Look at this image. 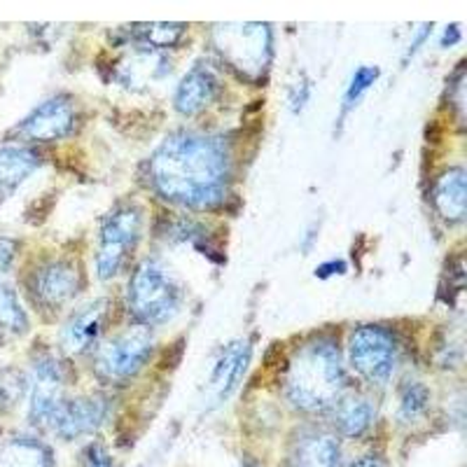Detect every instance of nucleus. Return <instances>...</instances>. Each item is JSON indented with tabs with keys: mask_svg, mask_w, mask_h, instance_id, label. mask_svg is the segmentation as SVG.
Instances as JSON below:
<instances>
[{
	"mask_svg": "<svg viewBox=\"0 0 467 467\" xmlns=\"http://www.w3.org/2000/svg\"><path fill=\"white\" fill-rule=\"evenodd\" d=\"M154 181L173 202L203 208L218 199L223 178L227 173L224 150L213 139L175 136L154 154Z\"/></svg>",
	"mask_w": 467,
	"mask_h": 467,
	"instance_id": "1",
	"label": "nucleus"
},
{
	"mask_svg": "<svg viewBox=\"0 0 467 467\" xmlns=\"http://www.w3.org/2000/svg\"><path fill=\"white\" fill-rule=\"evenodd\" d=\"M350 467H386V461L379 456H362V458H358V461L353 462Z\"/></svg>",
	"mask_w": 467,
	"mask_h": 467,
	"instance_id": "27",
	"label": "nucleus"
},
{
	"mask_svg": "<svg viewBox=\"0 0 467 467\" xmlns=\"http://www.w3.org/2000/svg\"><path fill=\"white\" fill-rule=\"evenodd\" d=\"M308 99H311V94H308V85H306V82H302V85H299L297 89H292V94H290L292 110L299 115V112H302V108L306 106Z\"/></svg>",
	"mask_w": 467,
	"mask_h": 467,
	"instance_id": "26",
	"label": "nucleus"
},
{
	"mask_svg": "<svg viewBox=\"0 0 467 467\" xmlns=\"http://www.w3.org/2000/svg\"><path fill=\"white\" fill-rule=\"evenodd\" d=\"M344 388L341 356L332 341H311L299 350L287 374V395L297 407L318 411L339 398Z\"/></svg>",
	"mask_w": 467,
	"mask_h": 467,
	"instance_id": "2",
	"label": "nucleus"
},
{
	"mask_svg": "<svg viewBox=\"0 0 467 467\" xmlns=\"http://www.w3.org/2000/svg\"><path fill=\"white\" fill-rule=\"evenodd\" d=\"M398 360L395 339L383 327L367 325L350 339V362L367 381L383 383L390 379Z\"/></svg>",
	"mask_w": 467,
	"mask_h": 467,
	"instance_id": "6",
	"label": "nucleus"
},
{
	"mask_svg": "<svg viewBox=\"0 0 467 467\" xmlns=\"http://www.w3.org/2000/svg\"><path fill=\"white\" fill-rule=\"evenodd\" d=\"M432 31V24H425L423 26V33H419V36H416V40H414V45H411V47H409V54H407V58H411L416 54V49L420 47V45L425 43V36H428V33Z\"/></svg>",
	"mask_w": 467,
	"mask_h": 467,
	"instance_id": "29",
	"label": "nucleus"
},
{
	"mask_svg": "<svg viewBox=\"0 0 467 467\" xmlns=\"http://www.w3.org/2000/svg\"><path fill=\"white\" fill-rule=\"evenodd\" d=\"M215 94H218L215 75L206 68H192L175 91V110L182 115H194L203 110L215 99Z\"/></svg>",
	"mask_w": 467,
	"mask_h": 467,
	"instance_id": "14",
	"label": "nucleus"
},
{
	"mask_svg": "<svg viewBox=\"0 0 467 467\" xmlns=\"http://www.w3.org/2000/svg\"><path fill=\"white\" fill-rule=\"evenodd\" d=\"M150 353H152V337H150L148 329H127L124 335H117L115 339L103 346L99 358H96V369L101 377L112 379V381H124L148 362Z\"/></svg>",
	"mask_w": 467,
	"mask_h": 467,
	"instance_id": "7",
	"label": "nucleus"
},
{
	"mask_svg": "<svg viewBox=\"0 0 467 467\" xmlns=\"http://www.w3.org/2000/svg\"><path fill=\"white\" fill-rule=\"evenodd\" d=\"M139 31L145 33V40L157 47H169V45L178 43L185 31V24H143Z\"/></svg>",
	"mask_w": 467,
	"mask_h": 467,
	"instance_id": "22",
	"label": "nucleus"
},
{
	"mask_svg": "<svg viewBox=\"0 0 467 467\" xmlns=\"http://www.w3.org/2000/svg\"><path fill=\"white\" fill-rule=\"evenodd\" d=\"M106 299H94V302L78 308L61 329V348H64V353H68V356L87 353L96 341L101 339V332L106 327Z\"/></svg>",
	"mask_w": 467,
	"mask_h": 467,
	"instance_id": "9",
	"label": "nucleus"
},
{
	"mask_svg": "<svg viewBox=\"0 0 467 467\" xmlns=\"http://www.w3.org/2000/svg\"><path fill=\"white\" fill-rule=\"evenodd\" d=\"M465 171L461 166L440 175L435 187V206L446 223L456 224L465 220Z\"/></svg>",
	"mask_w": 467,
	"mask_h": 467,
	"instance_id": "15",
	"label": "nucleus"
},
{
	"mask_svg": "<svg viewBox=\"0 0 467 467\" xmlns=\"http://www.w3.org/2000/svg\"><path fill=\"white\" fill-rule=\"evenodd\" d=\"M428 404H431L428 388L420 386V383H411V386L404 388L402 400H400V416L404 420L419 419V416H423L428 411Z\"/></svg>",
	"mask_w": 467,
	"mask_h": 467,
	"instance_id": "20",
	"label": "nucleus"
},
{
	"mask_svg": "<svg viewBox=\"0 0 467 467\" xmlns=\"http://www.w3.org/2000/svg\"><path fill=\"white\" fill-rule=\"evenodd\" d=\"M78 287H80L78 271L66 262L43 266L33 276V295H36L37 302L47 304V306H61L68 299H73Z\"/></svg>",
	"mask_w": 467,
	"mask_h": 467,
	"instance_id": "13",
	"label": "nucleus"
},
{
	"mask_svg": "<svg viewBox=\"0 0 467 467\" xmlns=\"http://www.w3.org/2000/svg\"><path fill=\"white\" fill-rule=\"evenodd\" d=\"M0 323L12 329L26 327V316H24L22 306L16 304L15 295L3 285H0Z\"/></svg>",
	"mask_w": 467,
	"mask_h": 467,
	"instance_id": "23",
	"label": "nucleus"
},
{
	"mask_svg": "<svg viewBox=\"0 0 467 467\" xmlns=\"http://www.w3.org/2000/svg\"><path fill=\"white\" fill-rule=\"evenodd\" d=\"M73 119L75 112L68 99L54 96L28 117L26 122L19 127V131L33 140H54L66 136L73 129Z\"/></svg>",
	"mask_w": 467,
	"mask_h": 467,
	"instance_id": "12",
	"label": "nucleus"
},
{
	"mask_svg": "<svg viewBox=\"0 0 467 467\" xmlns=\"http://www.w3.org/2000/svg\"><path fill=\"white\" fill-rule=\"evenodd\" d=\"M36 169V157L26 152H16V150H3L0 152V182L5 187L22 182L31 171Z\"/></svg>",
	"mask_w": 467,
	"mask_h": 467,
	"instance_id": "19",
	"label": "nucleus"
},
{
	"mask_svg": "<svg viewBox=\"0 0 467 467\" xmlns=\"http://www.w3.org/2000/svg\"><path fill=\"white\" fill-rule=\"evenodd\" d=\"M458 40H461V28H458V24H451V26L446 28V36L444 40H441V45H444V47H451Z\"/></svg>",
	"mask_w": 467,
	"mask_h": 467,
	"instance_id": "28",
	"label": "nucleus"
},
{
	"mask_svg": "<svg viewBox=\"0 0 467 467\" xmlns=\"http://www.w3.org/2000/svg\"><path fill=\"white\" fill-rule=\"evenodd\" d=\"M341 451L335 437L311 435L299 444L295 467H339Z\"/></svg>",
	"mask_w": 467,
	"mask_h": 467,
	"instance_id": "16",
	"label": "nucleus"
},
{
	"mask_svg": "<svg viewBox=\"0 0 467 467\" xmlns=\"http://www.w3.org/2000/svg\"><path fill=\"white\" fill-rule=\"evenodd\" d=\"M0 467H52V456L33 440H15L0 451Z\"/></svg>",
	"mask_w": 467,
	"mask_h": 467,
	"instance_id": "17",
	"label": "nucleus"
},
{
	"mask_svg": "<svg viewBox=\"0 0 467 467\" xmlns=\"http://www.w3.org/2000/svg\"><path fill=\"white\" fill-rule=\"evenodd\" d=\"M218 52L241 75L255 78L269 64L271 31L266 24H236V26H220L215 37Z\"/></svg>",
	"mask_w": 467,
	"mask_h": 467,
	"instance_id": "4",
	"label": "nucleus"
},
{
	"mask_svg": "<svg viewBox=\"0 0 467 467\" xmlns=\"http://www.w3.org/2000/svg\"><path fill=\"white\" fill-rule=\"evenodd\" d=\"M106 416L108 404L101 398L64 400L49 428H54L66 440H75L85 432H94L106 420Z\"/></svg>",
	"mask_w": 467,
	"mask_h": 467,
	"instance_id": "10",
	"label": "nucleus"
},
{
	"mask_svg": "<svg viewBox=\"0 0 467 467\" xmlns=\"http://www.w3.org/2000/svg\"><path fill=\"white\" fill-rule=\"evenodd\" d=\"M374 420V407L367 400L350 398L341 404V409L337 411V425L339 431L348 437H358L372 425Z\"/></svg>",
	"mask_w": 467,
	"mask_h": 467,
	"instance_id": "18",
	"label": "nucleus"
},
{
	"mask_svg": "<svg viewBox=\"0 0 467 467\" xmlns=\"http://www.w3.org/2000/svg\"><path fill=\"white\" fill-rule=\"evenodd\" d=\"M129 304L133 316L143 323H169L182 306L181 283L161 262H143L129 285Z\"/></svg>",
	"mask_w": 467,
	"mask_h": 467,
	"instance_id": "3",
	"label": "nucleus"
},
{
	"mask_svg": "<svg viewBox=\"0 0 467 467\" xmlns=\"http://www.w3.org/2000/svg\"><path fill=\"white\" fill-rule=\"evenodd\" d=\"M250 356H253V346L248 341H234L220 353L218 362L213 367L211 377H208V398L211 404L227 402L234 395V390L244 381L248 372Z\"/></svg>",
	"mask_w": 467,
	"mask_h": 467,
	"instance_id": "8",
	"label": "nucleus"
},
{
	"mask_svg": "<svg viewBox=\"0 0 467 467\" xmlns=\"http://www.w3.org/2000/svg\"><path fill=\"white\" fill-rule=\"evenodd\" d=\"M344 271H346L344 260H332V262H327V265H320L318 269H316V276L323 278V281H327V278L339 276V274H344Z\"/></svg>",
	"mask_w": 467,
	"mask_h": 467,
	"instance_id": "25",
	"label": "nucleus"
},
{
	"mask_svg": "<svg viewBox=\"0 0 467 467\" xmlns=\"http://www.w3.org/2000/svg\"><path fill=\"white\" fill-rule=\"evenodd\" d=\"M139 234L140 213L136 208H119L101 224L99 250H96V271L101 281H108L119 271L124 260L136 248Z\"/></svg>",
	"mask_w": 467,
	"mask_h": 467,
	"instance_id": "5",
	"label": "nucleus"
},
{
	"mask_svg": "<svg viewBox=\"0 0 467 467\" xmlns=\"http://www.w3.org/2000/svg\"><path fill=\"white\" fill-rule=\"evenodd\" d=\"M61 388H64V369H61V365L57 360L40 362L36 374H33L31 388V414L37 423H52L58 407L64 404Z\"/></svg>",
	"mask_w": 467,
	"mask_h": 467,
	"instance_id": "11",
	"label": "nucleus"
},
{
	"mask_svg": "<svg viewBox=\"0 0 467 467\" xmlns=\"http://www.w3.org/2000/svg\"><path fill=\"white\" fill-rule=\"evenodd\" d=\"M377 78H379V68H374V66H362V68L356 70V75L350 78V85L344 94V115L346 110H350V108L360 101L362 94H365V91L377 82Z\"/></svg>",
	"mask_w": 467,
	"mask_h": 467,
	"instance_id": "21",
	"label": "nucleus"
},
{
	"mask_svg": "<svg viewBox=\"0 0 467 467\" xmlns=\"http://www.w3.org/2000/svg\"><path fill=\"white\" fill-rule=\"evenodd\" d=\"M85 467H115V465H112V458L110 453L106 451V446L94 444L87 449Z\"/></svg>",
	"mask_w": 467,
	"mask_h": 467,
	"instance_id": "24",
	"label": "nucleus"
}]
</instances>
